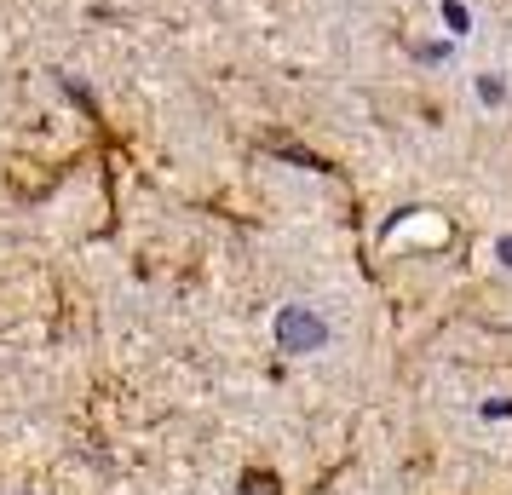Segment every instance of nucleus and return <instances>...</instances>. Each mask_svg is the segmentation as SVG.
Returning <instances> with one entry per match:
<instances>
[{
  "mask_svg": "<svg viewBox=\"0 0 512 495\" xmlns=\"http://www.w3.org/2000/svg\"><path fill=\"white\" fill-rule=\"evenodd\" d=\"M443 24H449V35H466V24H472V18H466V6L443 0Z\"/></svg>",
  "mask_w": 512,
  "mask_h": 495,
  "instance_id": "nucleus-2",
  "label": "nucleus"
},
{
  "mask_svg": "<svg viewBox=\"0 0 512 495\" xmlns=\"http://www.w3.org/2000/svg\"><path fill=\"white\" fill-rule=\"evenodd\" d=\"M478 98H484L489 110H495V104H501V98H507V87H501V81H495V75H478Z\"/></svg>",
  "mask_w": 512,
  "mask_h": 495,
  "instance_id": "nucleus-3",
  "label": "nucleus"
},
{
  "mask_svg": "<svg viewBox=\"0 0 512 495\" xmlns=\"http://www.w3.org/2000/svg\"><path fill=\"white\" fill-rule=\"evenodd\" d=\"M323 317L317 311H305V306H282L277 311V340H282V352H317L323 346Z\"/></svg>",
  "mask_w": 512,
  "mask_h": 495,
  "instance_id": "nucleus-1",
  "label": "nucleus"
},
{
  "mask_svg": "<svg viewBox=\"0 0 512 495\" xmlns=\"http://www.w3.org/2000/svg\"><path fill=\"white\" fill-rule=\"evenodd\" d=\"M495 254H501V260L512 265V236H501V242H495Z\"/></svg>",
  "mask_w": 512,
  "mask_h": 495,
  "instance_id": "nucleus-4",
  "label": "nucleus"
}]
</instances>
